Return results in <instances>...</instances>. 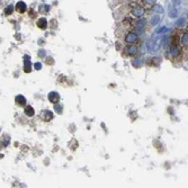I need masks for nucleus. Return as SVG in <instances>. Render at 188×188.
<instances>
[{"label": "nucleus", "mask_w": 188, "mask_h": 188, "mask_svg": "<svg viewBox=\"0 0 188 188\" xmlns=\"http://www.w3.org/2000/svg\"><path fill=\"white\" fill-rule=\"evenodd\" d=\"M168 55L172 61L175 60H180L183 57V47L177 43H172L170 47L168 49Z\"/></svg>", "instance_id": "1"}, {"label": "nucleus", "mask_w": 188, "mask_h": 188, "mask_svg": "<svg viewBox=\"0 0 188 188\" xmlns=\"http://www.w3.org/2000/svg\"><path fill=\"white\" fill-rule=\"evenodd\" d=\"M147 12V8H144L142 5H132L131 15L135 18H141L143 17Z\"/></svg>", "instance_id": "2"}, {"label": "nucleus", "mask_w": 188, "mask_h": 188, "mask_svg": "<svg viewBox=\"0 0 188 188\" xmlns=\"http://www.w3.org/2000/svg\"><path fill=\"white\" fill-rule=\"evenodd\" d=\"M161 43H162V40H161V38H158V40H155V41L150 40V41L147 43V51H149L150 53H154V52H157V51L159 50Z\"/></svg>", "instance_id": "3"}, {"label": "nucleus", "mask_w": 188, "mask_h": 188, "mask_svg": "<svg viewBox=\"0 0 188 188\" xmlns=\"http://www.w3.org/2000/svg\"><path fill=\"white\" fill-rule=\"evenodd\" d=\"M124 42L126 44H136L139 42V35L135 32H128L124 37Z\"/></svg>", "instance_id": "4"}, {"label": "nucleus", "mask_w": 188, "mask_h": 188, "mask_svg": "<svg viewBox=\"0 0 188 188\" xmlns=\"http://www.w3.org/2000/svg\"><path fill=\"white\" fill-rule=\"evenodd\" d=\"M139 51V47L136 46V44H127L124 49V55L125 57H134L136 55Z\"/></svg>", "instance_id": "5"}, {"label": "nucleus", "mask_w": 188, "mask_h": 188, "mask_svg": "<svg viewBox=\"0 0 188 188\" xmlns=\"http://www.w3.org/2000/svg\"><path fill=\"white\" fill-rule=\"evenodd\" d=\"M179 45L185 50H188V32H183L179 35Z\"/></svg>", "instance_id": "6"}, {"label": "nucleus", "mask_w": 188, "mask_h": 188, "mask_svg": "<svg viewBox=\"0 0 188 188\" xmlns=\"http://www.w3.org/2000/svg\"><path fill=\"white\" fill-rule=\"evenodd\" d=\"M40 117H41L42 121H44V122H50V121H52L54 117L53 113L51 111H47V109H44V111L41 112V114H40Z\"/></svg>", "instance_id": "7"}, {"label": "nucleus", "mask_w": 188, "mask_h": 188, "mask_svg": "<svg viewBox=\"0 0 188 188\" xmlns=\"http://www.w3.org/2000/svg\"><path fill=\"white\" fill-rule=\"evenodd\" d=\"M49 100L52 104H57L60 100V95L57 94V91H51L49 94Z\"/></svg>", "instance_id": "8"}, {"label": "nucleus", "mask_w": 188, "mask_h": 188, "mask_svg": "<svg viewBox=\"0 0 188 188\" xmlns=\"http://www.w3.org/2000/svg\"><path fill=\"white\" fill-rule=\"evenodd\" d=\"M26 9H27V6L25 4L24 1H18L16 5V10L18 12H21V14H24L26 11Z\"/></svg>", "instance_id": "9"}, {"label": "nucleus", "mask_w": 188, "mask_h": 188, "mask_svg": "<svg viewBox=\"0 0 188 188\" xmlns=\"http://www.w3.org/2000/svg\"><path fill=\"white\" fill-rule=\"evenodd\" d=\"M142 1V6L144 8L151 9L155 4H157V0H141Z\"/></svg>", "instance_id": "10"}, {"label": "nucleus", "mask_w": 188, "mask_h": 188, "mask_svg": "<svg viewBox=\"0 0 188 188\" xmlns=\"http://www.w3.org/2000/svg\"><path fill=\"white\" fill-rule=\"evenodd\" d=\"M15 102L18 106H25L26 105V98L23 95H17L16 98H15Z\"/></svg>", "instance_id": "11"}, {"label": "nucleus", "mask_w": 188, "mask_h": 188, "mask_svg": "<svg viewBox=\"0 0 188 188\" xmlns=\"http://www.w3.org/2000/svg\"><path fill=\"white\" fill-rule=\"evenodd\" d=\"M24 113H25V115H26L27 117H33L34 115H35V109H34V108L31 106V105H27V106L25 107Z\"/></svg>", "instance_id": "12"}, {"label": "nucleus", "mask_w": 188, "mask_h": 188, "mask_svg": "<svg viewBox=\"0 0 188 188\" xmlns=\"http://www.w3.org/2000/svg\"><path fill=\"white\" fill-rule=\"evenodd\" d=\"M24 71L25 72H31L32 70V64H31V57L28 59V57H24Z\"/></svg>", "instance_id": "13"}, {"label": "nucleus", "mask_w": 188, "mask_h": 188, "mask_svg": "<svg viewBox=\"0 0 188 188\" xmlns=\"http://www.w3.org/2000/svg\"><path fill=\"white\" fill-rule=\"evenodd\" d=\"M160 19H161V18H160L159 14H154V15L151 17V19H150V25H151V26H157V25L160 23Z\"/></svg>", "instance_id": "14"}, {"label": "nucleus", "mask_w": 188, "mask_h": 188, "mask_svg": "<svg viewBox=\"0 0 188 188\" xmlns=\"http://www.w3.org/2000/svg\"><path fill=\"white\" fill-rule=\"evenodd\" d=\"M37 26L41 29L46 28V27H47V21H46V18H44V17L38 18V21H37Z\"/></svg>", "instance_id": "15"}, {"label": "nucleus", "mask_w": 188, "mask_h": 188, "mask_svg": "<svg viewBox=\"0 0 188 188\" xmlns=\"http://www.w3.org/2000/svg\"><path fill=\"white\" fill-rule=\"evenodd\" d=\"M162 43H164V49L167 50L170 47V45L172 44L171 43V37L170 36H164V38H162Z\"/></svg>", "instance_id": "16"}, {"label": "nucleus", "mask_w": 188, "mask_h": 188, "mask_svg": "<svg viewBox=\"0 0 188 188\" xmlns=\"http://www.w3.org/2000/svg\"><path fill=\"white\" fill-rule=\"evenodd\" d=\"M151 9L153 10V11H155V14H162V12H164L162 6H160V5H158V4H155Z\"/></svg>", "instance_id": "17"}, {"label": "nucleus", "mask_w": 188, "mask_h": 188, "mask_svg": "<svg viewBox=\"0 0 188 188\" xmlns=\"http://www.w3.org/2000/svg\"><path fill=\"white\" fill-rule=\"evenodd\" d=\"M12 11H14V6L12 5H8L4 10V14L6 16H9V15H11Z\"/></svg>", "instance_id": "18"}, {"label": "nucleus", "mask_w": 188, "mask_h": 188, "mask_svg": "<svg viewBox=\"0 0 188 188\" xmlns=\"http://www.w3.org/2000/svg\"><path fill=\"white\" fill-rule=\"evenodd\" d=\"M145 24H147V19L141 17V18H138V21L135 23V26H142V27H145Z\"/></svg>", "instance_id": "19"}, {"label": "nucleus", "mask_w": 188, "mask_h": 188, "mask_svg": "<svg viewBox=\"0 0 188 188\" xmlns=\"http://www.w3.org/2000/svg\"><path fill=\"white\" fill-rule=\"evenodd\" d=\"M185 23H186V19L185 18H178L177 19V21H176V26L177 27H179V28H181V27H184L185 26Z\"/></svg>", "instance_id": "20"}, {"label": "nucleus", "mask_w": 188, "mask_h": 188, "mask_svg": "<svg viewBox=\"0 0 188 188\" xmlns=\"http://www.w3.org/2000/svg\"><path fill=\"white\" fill-rule=\"evenodd\" d=\"M144 31H145V27H142V26H135L133 32H135L138 35H141V34L144 33Z\"/></svg>", "instance_id": "21"}, {"label": "nucleus", "mask_w": 188, "mask_h": 188, "mask_svg": "<svg viewBox=\"0 0 188 188\" xmlns=\"http://www.w3.org/2000/svg\"><path fill=\"white\" fill-rule=\"evenodd\" d=\"M177 16H178V11H177V9L170 10V12H169V17H170V18H177Z\"/></svg>", "instance_id": "22"}, {"label": "nucleus", "mask_w": 188, "mask_h": 188, "mask_svg": "<svg viewBox=\"0 0 188 188\" xmlns=\"http://www.w3.org/2000/svg\"><path fill=\"white\" fill-rule=\"evenodd\" d=\"M168 31H169V28H167V27H161V28H159L158 29V31H157V34H164V33H166V32H168Z\"/></svg>", "instance_id": "23"}, {"label": "nucleus", "mask_w": 188, "mask_h": 188, "mask_svg": "<svg viewBox=\"0 0 188 188\" xmlns=\"http://www.w3.org/2000/svg\"><path fill=\"white\" fill-rule=\"evenodd\" d=\"M54 108H55V111H57V113H61L62 112V106H60V104H55V106H54Z\"/></svg>", "instance_id": "24"}, {"label": "nucleus", "mask_w": 188, "mask_h": 188, "mask_svg": "<svg viewBox=\"0 0 188 188\" xmlns=\"http://www.w3.org/2000/svg\"><path fill=\"white\" fill-rule=\"evenodd\" d=\"M172 4H173V6H179L180 4H181V0H171Z\"/></svg>", "instance_id": "25"}, {"label": "nucleus", "mask_w": 188, "mask_h": 188, "mask_svg": "<svg viewBox=\"0 0 188 188\" xmlns=\"http://www.w3.org/2000/svg\"><path fill=\"white\" fill-rule=\"evenodd\" d=\"M35 68H36V70H41L42 69V64L37 62V63H35Z\"/></svg>", "instance_id": "26"}, {"label": "nucleus", "mask_w": 188, "mask_h": 188, "mask_svg": "<svg viewBox=\"0 0 188 188\" xmlns=\"http://www.w3.org/2000/svg\"><path fill=\"white\" fill-rule=\"evenodd\" d=\"M44 54H45L44 50H40V57H44Z\"/></svg>", "instance_id": "27"}, {"label": "nucleus", "mask_w": 188, "mask_h": 188, "mask_svg": "<svg viewBox=\"0 0 188 188\" xmlns=\"http://www.w3.org/2000/svg\"><path fill=\"white\" fill-rule=\"evenodd\" d=\"M187 18H188V12H187Z\"/></svg>", "instance_id": "28"}, {"label": "nucleus", "mask_w": 188, "mask_h": 188, "mask_svg": "<svg viewBox=\"0 0 188 188\" xmlns=\"http://www.w3.org/2000/svg\"><path fill=\"white\" fill-rule=\"evenodd\" d=\"M187 32H188V27H187Z\"/></svg>", "instance_id": "29"}]
</instances>
